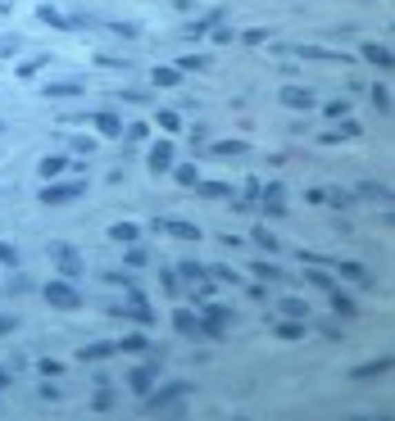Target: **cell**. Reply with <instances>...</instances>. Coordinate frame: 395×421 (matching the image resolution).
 <instances>
[{"label":"cell","mask_w":395,"mask_h":421,"mask_svg":"<svg viewBox=\"0 0 395 421\" xmlns=\"http://www.w3.org/2000/svg\"><path fill=\"white\" fill-rule=\"evenodd\" d=\"M41 299L50 303V308H64V313L82 308V294H77L68 281H45V285H41Z\"/></svg>","instance_id":"cell-1"},{"label":"cell","mask_w":395,"mask_h":421,"mask_svg":"<svg viewBox=\"0 0 395 421\" xmlns=\"http://www.w3.org/2000/svg\"><path fill=\"white\" fill-rule=\"evenodd\" d=\"M187 394H191V385H187V380H168V385H154L150 394H145V408H150V412H164L168 403L187 399Z\"/></svg>","instance_id":"cell-2"},{"label":"cell","mask_w":395,"mask_h":421,"mask_svg":"<svg viewBox=\"0 0 395 421\" xmlns=\"http://www.w3.org/2000/svg\"><path fill=\"white\" fill-rule=\"evenodd\" d=\"M177 163V154H173V140H154L150 150H145V168H150V177H168V168Z\"/></svg>","instance_id":"cell-3"},{"label":"cell","mask_w":395,"mask_h":421,"mask_svg":"<svg viewBox=\"0 0 395 421\" xmlns=\"http://www.w3.org/2000/svg\"><path fill=\"white\" fill-rule=\"evenodd\" d=\"M154 231H164V236H173V240H187V245L205 236V227H196L187 217H154Z\"/></svg>","instance_id":"cell-4"},{"label":"cell","mask_w":395,"mask_h":421,"mask_svg":"<svg viewBox=\"0 0 395 421\" xmlns=\"http://www.w3.org/2000/svg\"><path fill=\"white\" fill-rule=\"evenodd\" d=\"M45 254H50V263H55L64 277H82V259H77V249H73V245H59V240H55V245L45 249Z\"/></svg>","instance_id":"cell-5"},{"label":"cell","mask_w":395,"mask_h":421,"mask_svg":"<svg viewBox=\"0 0 395 421\" xmlns=\"http://www.w3.org/2000/svg\"><path fill=\"white\" fill-rule=\"evenodd\" d=\"M259 204L268 217H286V186L273 182V186H259Z\"/></svg>","instance_id":"cell-6"},{"label":"cell","mask_w":395,"mask_h":421,"mask_svg":"<svg viewBox=\"0 0 395 421\" xmlns=\"http://www.w3.org/2000/svg\"><path fill=\"white\" fill-rule=\"evenodd\" d=\"M87 191V182H68V186H41V204H68V199H77V195Z\"/></svg>","instance_id":"cell-7"},{"label":"cell","mask_w":395,"mask_h":421,"mask_svg":"<svg viewBox=\"0 0 395 421\" xmlns=\"http://www.w3.org/2000/svg\"><path fill=\"white\" fill-rule=\"evenodd\" d=\"M87 122L100 131V136H110V140H119V136H123V118H119V114H110V109H100V114H87Z\"/></svg>","instance_id":"cell-8"},{"label":"cell","mask_w":395,"mask_h":421,"mask_svg":"<svg viewBox=\"0 0 395 421\" xmlns=\"http://www.w3.org/2000/svg\"><path fill=\"white\" fill-rule=\"evenodd\" d=\"M154 380H159V363H145V367H136L128 376V385H132V394H141V399H145V394L154 389Z\"/></svg>","instance_id":"cell-9"},{"label":"cell","mask_w":395,"mask_h":421,"mask_svg":"<svg viewBox=\"0 0 395 421\" xmlns=\"http://www.w3.org/2000/svg\"><path fill=\"white\" fill-rule=\"evenodd\" d=\"M277 100H282L286 109H314V105H318V96L305 91V87H282V91H277Z\"/></svg>","instance_id":"cell-10"},{"label":"cell","mask_w":395,"mask_h":421,"mask_svg":"<svg viewBox=\"0 0 395 421\" xmlns=\"http://www.w3.org/2000/svg\"><path fill=\"white\" fill-rule=\"evenodd\" d=\"M128 313H132V322H136V326H150V322H154L150 303H145V294L136 290V285H132V290H128Z\"/></svg>","instance_id":"cell-11"},{"label":"cell","mask_w":395,"mask_h":421,"mask_svg":"<svg viewBox=\"0 0 395 421\" xmlns=\"http://www.w3.org/2000/svg\"><path fill=\"white\" fill-rule=\"evenodd\" d=\"M219 23H227V10H223V5H214V10L205 14V19H196V23L187 28V36H205V32H214Z\"/></svg>","instance_id":"cell-12"},{"label":"cell","mask_w":395,"mask_h":421,"mask_svg":"<svg viewBox=\"0 0 395 421\" xmlns=\"http://www.w3.org/2000/svg\"><path fill=\"white\" fill-rule=\"evenodd\" d=\"M363 59H368V64H377L382 73H391V68H395V54L386 50V45H377V41H363Z\"/></svg>","instance_id":"cell-13"},{"label":"cell","mask_w":395,"mask_h":421,"mask_svg":"<svg viewBox=\"0 0 395 421\" xmlns=\"http://www.w3.org/2000/svg\"><path fill=\"white\" fill-rule=\"evenodd\" d=\"M114 354H119V345H110V340H96V345H82V349H77L82 363H105V358H114Z\"/></svg>","instance_id":"cell-14"},{"label":"cell","mask_w":395,"mask_h":421,"mask_svg":"<svg viewBox=\"0 0 395 421\" xmlns=\"http://www.w3.org/2000/svg\"><path fill=\"white\" fill-rule=\"evenodd\" d=\"M37 19H41L45 28H59V32H73V19H68V14H59L55 5H37Z\"/></svg>","instance_id":"cell-15"},{"label":"cell","mask_w":395,"mask_h":421,"mask_svg":"<svg viewBox=\"0 0 395 421\" xmlns=\"http://www.w3.org/2000/svg\"><path fill=\"white\" fill-rule=\"evenodd\" d=\"M305 268H309V285H314V290H323V294L336 290V277H332L323 263H305Z\"/></svg>","instance_id":"cell-16"},{"label":"cell","mask_w":395,"mask_h":421,"mask_svg":"<svg viewBox=\"0 0 395 421\" xmlns=\"http://www.w3.org/2000/svg\"><path fill=\"white\" fill-rule=\"evenodd\" d=\"M182 82V73H177L173 64H159V68H150V87L154 91H168V87H177Z\"/></svg>","instance_id":"cell-17"},{"label":"cell","mask_w":395,"mask_h":421,"mask_svg":"<svg viewBox=\"0 0 395 421\" xmlns=\"http://www.w3.org/2000/svg\"><path fill=\"white\" fill-rule=\"evenodd\" d=\"M273 331H277V340H305L309 326L300 317H286V322H273Z\"/></svg>","instance_id":"cell-18"},{"label":"cell","mask_w":395,"mask_h":421,"mask_svg":"<svg viewBox=\"0 0 395 421\" xmlns=\"http://www.w3.org/2000/svg\"><path fill=\"white\" fill-rule=\"evenodd\" d=\"M64 168H68V159H64V154H45L37 173H41L45 182H55V177H64Z\"/></svg>","instance_id":"cell-19"},{"label":"cell","mask_w":395,"mask_h":421,"mask_svg":"<svg viewBox=\"0 0 395 421\" xmlns=\"http://www.w3.org/2000/svg\"><path fill=\"white\" fill-rule=\"evenodd\" d=\"M168 173H173V182H177V186H200V173H196V163H173Z\"/></svg>","instance_id":"cell-20"},{"label":"cell","mask_w":395,"mask_h":421,"mask_svg":"<svg viewBox=\"0 0 395 421\" xmlns=\"http://www.w3.org/2000/svg\"><path fill=\"white\" fill-rule=\"evenodd\" d=\"M391 371V358H377V363H363V367H350V376L354 380H363V376H386Z\"/></svg>","instance_id":"cell-21"},{"label":"cell","mask_w":395,"mask_h":421,"mask_svg":"<svg viewBox=\"0 0 395 421\" xmlns=\"http://www.w3.org/2000/svg\"><path fill=\"white\" fill-rule=\"evenodd\" d=\"M136 236H141L136 222H114V227H110V240H119V245H132Z\"/></svg>","instance_id":"cell-22"},{"label":"cell","mask_w":395,"mask_h":421,"mask_svg":"<svg viewBox=\"0 0 395 421\" xmlns=\"http://www.w3.org/2000/svg\"><path fill=\"white\" fill-rule=\"evenodd\" d=\"M250 272H254L259 281H277V285H282V268H277V263H268V259H254Z\"/></svg>","instance_id":"cell-23"},{"label":"cell","mask_w":395,"mask_h":421,"mask_svg":"<svg viewBox=\"0 0 395 421\" xmlns=\"http://www.w3.org/2000/svg\"><path fill=\"white\" fill-rule=\"evenodd\" d=\"M154 127L164 131V136H173V131H182V118H177L173 109H159V114H154Z\"/></svg>","instance_id":"cell-24"},{"label":"cell","mask_w":395,"mask_h":421,"mask_svg":"<svg viewBox=\"0 0 395 421\" xmlns=\"http://www.w3.org/2000/svg\"><path fill=\"white\" fill-rule=\"evenodd\" d=\"M45 96L50 100H59V96H82V82H45Z\"/></svg>","instance_id":"cell-25"},{"label":"cell","mask_w":395,"mask_h":421,"mask_svg":"<svg viewBox=\"0 0 395 421\" xmlns=\"http://www.w3.org/2000/svg\"><path fill=\"white\" fill-rule=\"evenodd\" d=\"M250 240L263 249V254H277V236H273L268 227H250Z\"/></svg>","instance_id":"cell-26"},{"label":"cell","mask_w":395,"mask_h":421,"mask_svg":"<svg viewBox=\"0 0 395 421\" xmlns=\"http://www.w3.org/2000/svg\"><path fill=\"white\" fill-rule=\"evenodd\" d=\"M177 73H205V68H209V59H205V54H182V59H177Z\"/></svg>","instance_id":"cell-27"},{"label":"cell","mask_w":395,"mask_h":421,"mask_svg":"<svg viewBox=\"0 0 395 421\" xmlns=\"http://www.w3.org/2000/svg\"><path fill=\"white\" fill-rule=\"evenodd\" d=\"M119 349H123V354H145V349H150V340H145L141 331H132V335H123V340H119Z\"/></svg>","instance_id":"cell-28"},{"label":"cell","mask_w":395,"mask_h":421,"mask_svg":"<svg viewBox=\"0 0 395 421\" xmlns=\"http://www.w3.org/2000/svg\"><path fill=\"white\" fill-rule=\"evenodd\" d=\"M200 308H205V313H200V317H209V322H219V326H227L232 322V308H223V303H200Z\"/></svg>","instance_id":"cell-29"},{"label":"cell","mask_w":395,"mask_h":421,"mask_svg":"<svg viewBox=\"0 0 395 421\" xmlns=\"http://www.w3.org/2000/svg\"><path fill=\"white\" fill-rule=\"evenodd\" d=\"M159 285H164V294H168V299H177V294H182V277H177L173 268H164V272H159Z\"/></svg>","instance_id":"cell-30"},{"label":"cell","mask_w":395,"mask_h":421,"mask_svg":"<svg viewBox=\"0 0 395 421\" xmlns=\"http://www.w3.org/2000/svg\"><path fill=\"white\" fill-rule=\"evenodd\" d=\"M368 96H373V109H377V114H391V91H386L382 82H373V87H368Z\"/></svg>","instance_id":"cell-31"},{"label":"cell","mask_w":395,"mask_h":421,"mask_svg":"<svg viewBox=\"0 0 395 421\" xmlns=\"http://www.w3.org/2000/svg\"><path fill=\"white\" fill-rule=\"evenodd\" d=\"M332 308H336L341 317H354V313H359V303H354L350 294H341V290H332Z\"/></svg>","instance_id":"cell-32"},{"label":"cell","mask_w":395,"mask_h":421,"mask_svg":"<svg viewBox=\"0 0 395 421\" xmlns=\"http://www.w3.org/2000/svg\"><path fill=\"white\" fill-rule=\"evenodd\" d=\"M209 154H219V159H232V154H245V140H219V145H209Z\"/></svg>","instance_id":"cell-33"},{"label":"cell","mask_w":395,"mask_h":421,"mask_svg":"<svg viewBox=\"0 0 395 421\" xmlns=\"http://www.w3.org/2000/svg\"><path fill=\"white\" fill-rule=\"evenodd\" d=\"M209 281H227V285H241V272H232V268H223V263H214V268L205 272Z\"/></svg>","instance_id":"cell-34"},{"label":"cell","mask_w":395,"mask_h":421,"mask_svg":"<svg viewBox=\"0 0 395 421\" xmlns=\"http://www.w3.org/2000/svg\"><path fill=\"white\" fill-rule=\"evenodd\" d=\"M359 195H368V199H386V204H391V186H382V182H359Z\"/></svg>","instance_id":"cell-35"},{"label":"cell","mask_w":395,"mask_h":421,"mask_svg":"<svg viewBox=\"0 0 395 421\" xmlns=\"http://www.w3.org/2000/svg\"><path fill=\"white\" fill-rule=\"evenodd\" d=\"M177 277H182V281H205V268H200L196 259H182V263H177Z\"/></svg>","instance_id":"cell-36"},{"label":"cell","mask_w":395,"mask_h":421,"mask_svg":"<svg viewBox=\"0 0 395 421\" xmlns=\"http://www.w3.org/2000/svg\"><path fill=\"white\" fill-rule=\"evenodd\" d=\"M123 263H128V268H145V263H150V249H141L136 240H132V249L123 254Z\"/></svg>","instance_id":"cell-37"},{"label":"cell","mask_w":395,"mask_h":421,"mask_svg":"<svg viewBox=\"0 0 395 421\" xmlns=\"http://www.w3.org/2000/svg\"><path fill=\"white\" fill-rule=\"evenodd\" d=\"M5 294H32V277L23 272V277H10L5 281Z\"/></svg>","instance_id":"cell-38"},{"label":"cell","mask_w":395,"mask_h":421,"mask_svg":"<svg viewBox=\"0 0 395 421\" xmlns=\"http://www.w3.org/2000/svg\"><path fill=\"white\" fill-rule=\"evenodd\" d=\"M259 186H263V182H254V177H245V191H241V199H236V208H250L254 199H259Z\"/></svg>","instance_id":"cell-39"},{"label":"cell","mask_w":395,"mask_h":421,"mask_svg":"<svg viewBox=\"0 0 395 421\" xmlns=\"http://www.w3.org/2000/svg\"><path fill=\"white\" fill-rule=\"evenodd\" d=\"M196 322H200V317L187 313V308H182V313H173V326H177L182 335H196Z\"/></svg>","instance_id":"cell-40"},{"label":"cell","mask_w":395,"mask_h":421,"mask_svg":"<svg viewBox=\"0 0 395 421\" xmlns=\"http://www.w3.org/2000/svg\"><path fill=\"white\" fill-rule=\"evenodd\" d=\"M350 114H354V109L345 105V100H332V105L323 109V118H332V122H341V118H350Z\"/></svg>","instance_id":"cell-41"},{"label":"cell","mask_w":395,"mask_h":421,"mask_svg":"<svg viewBox=\"0 0 395 421\" xmlns=\"http://www.w3.org/2000/svg\"><path fill=\"white\" fill-rule=\"evenodd\" d=\"M277 308H282L286 317H305V313H309V303H305V299H291V294H286V299L277 303Z\"/></svg>","instance_id":"cell-42"},{"label":"cell","mask_w":395,"mask_h":421,"mask_svg":"<svg viewBox=\"0 0 395 421\" xmlns=\"http://www.w3.org/2000/svg\"><path fill=\"white\" fill-rule=\"evenodd\" d=\"M110 408H114V394H110L105 385H100L96 394H91V412H110Z\"/></svg>","instance_id":"cell-43"},{"label":"cell","mask_w":395,"mask_h":421,"mask_svg":"<svg viewBox=\"0 0 395 421\" xmlns=\"http://www.w3.org/2000/svg\"><path fill=\"white\" fill-rule=\"evenodd\" d=\"M45 64H50V54H32L28 64H19V77H32V73H41Z\"/></svg>","instance_id":"cell-44"},{"label":"cell","mask_w":395,"mask_h":421,"mask_svg":"<svg viewBox=\"0 0 395 421\" xmlns=\"http://www.w3.org/2000/svg\"><path fill=\"white\" fill-rule=\"evenodd\" d=\"M19 263H23V259H19V249H14L10 240H0V268H19Z\"/></svg>","instance_id":"cell-45"},{"label":"cell","mask_w":395,"mask_h":421,"mask_svg":"<svg viewBox=\"0 0 395 421\" xmlns=\"http://www.w3.org/2000/svg\"><path fill=\"white\" fill-rule=\"evenodd\" d=\"M105 28H110V32H119V36H128V41H136V36H141V28H136V23H105Z\"/></svg>","instance_id":"cell-46"},{"label":"cell","mask_w":395,"mask_h":421,"mask_svg":"<svg viewBox=\"0 0 395 421\" xmlns=\"http://www.w3.org/2000/svg\"><path fill=\"white\" fill-rule=\"evenodd\" d=\"M37 371H41L45 380H55L59 371H64V363H59V358H41V363H37Z\"/></svg>","instance_id":"cell-47"},{"label":"cell","mask_w":395,"mask_h":421,"mask_svg":"<svg viewBox=\"0 0 395 421\" xmlns=\"http://www.w3.org/2000/svg\"><path fill=\"white\" fill-rule=\"evenodd\" d=\"M200 191H205V199H223L232 186H227V182H200Z\"/></svg>","instance_id":"cell-48"},{"label":"cell","mask_w":395,"mask_h":421,"mask_svg":"<svg viewBox=\"0 0 395 421\" xmlns=\"http://www.w3.org/2000/svg\"><path fill=\"white\" fill-rule=\"evenodd\" d=\"M268 41V28H245L241 32V45H263Z\"/></svg>","instance_id":"cell-49"},{"label":"cell","mask_w":395,"mask_h":421,"mask_svg":"<svg viewBox=\"0 0 395 421\" xmlns=\"http://www.w3.org/2000/svg\"><path fill=\"white\" fill-rule=\"evenodd\" d=\"M341 277L345 281H368V272H363L359 263H341Z\"/></svg>","instance_id":"cell-50"},{"label":"cell","mask_w":395,"mask_h":421,"mask_svg":"<svg viewBox=\"0 0 395 421\" xmlns=\"http://www.w3.org/2000/svg\"><path fill=\"white\" fill-rule=\"evenodd\" d=\"M19 50H23V36H5V41H0V54H5V59L19 54Z\"/></svg>","instance_id":"cell-51"},{"label":"cell","mask_w":395,"mask_h":421,"mask_svg":"<svg viewBox=\"0 0 395 421\" xmlns=\"http://www.w3.org/2000/svg\"><path fill=\"white\" fill-rule=\"evenodd\" d=\"M145 131H150V127H145V122H132V127H123V136H128V140H136V145H141V140H145Z\"/></svg>","instance_id":"cell-52"},{"label":"cell","mask_w":395,"mask_h":421,"mask_svg":"<svg viewBox=\"0 0 395 421\" xmlns=\"http://www.w3.org/2000/svg\"><path fill=\"white\" fill-rule=\"evenodd\" d=\"M314 331H323V335H327V340H341V335H345V331H341L336 322H314Z\"/></svg>","instance_id":"cell-53"},{"label":"cell","mask_w":395,"mask_h":421,"mask_svg":"<svg viewBox=\"0 0 395 421\" xmlns=\"http://www.w3.org/2000/svg\"><path fill=\"white\" fill-rule=\"evenodd\" d=\"M359 131H363V127H359V122H354V118H341V131H336V136H350V140H354V136H359Z\"/></svg>","instance_id":"cell-54"},{"label":"cell","mask_w":395,"mask_h":421,"mask_svg":"<svg viewBox=\"0 0 395 421\" xmlns=\"http://www.w3.org/2000/svg\"><path fill=\"white\" fill-rule=\"evenodd\" d=\"M19 331V317H10V313H0V335H14Z\"/></svg>","instance_id":"cell-55"},{"label":"cell","mask_w":395,"mask_h":421,"mask_svg":"<svg viewBox=\"0 0 395 421\" xmlns=\"http://www.w3.org/2000/svg\"><path fill=\"white\" fill-rule=\"evenodd\" d=\"M305 199H309V204H323V199H327V191H323V186H309Z\"/></svg>","instance_id":"cell-56"},{"label":"cell","mask_w":395,"mask_h":421,"mask_svg":"<svg viewBox=\"0 0 395 421\" xmlns=\"http://www.w3.org/2000/svg\"><path fill=\"white\" fill-rule=\"evenodd\" d=\"M96 64H105V68H128V59H114V54H96Z\"/></svg>","instance_id":"cell-57"},{"label":"cell","mask_w":395,"mask_h":421,"mask_svg":"<svg viewBox=\"0 0 395 421\" xmlns=\"http://www.w3.org/2000/svg\"><path fill=\"white\" fill-rule=\"evenodd\" d=\"M73 150H77V154H91V150H96V140H87V136H73Z\"/></svg>","instance_id":"cell-58"},{"label":"cell","mask_w":395,"mask_h":421,"mask_svg":"<svg viewBox=\"0 0 395 421\" xmlns=\"http://www.w3.org/2000/svg\"><path fill=\"white\" fill-rule=\"evenodd\" d=\"M209 41H219V45H227V41H232V32H227V28H223V23H219V28H214V32H209Z\"/></svg>","instance_id":"cell-59"},{"label":"cell","mask_w":395,"mask_h":421,"mask_svg":"<svg viewBox=\"0 0 395 421\" xmlns=\"http://www.w3.org/2000/svg\"><path fill=\"white\" fill-rule=\"evenodd\" d=\"M10 380H14V376H10V371H5V367H0V389H5V385H10Z\"/></svg>","instance_id":"cell-60"}]
</instances>
